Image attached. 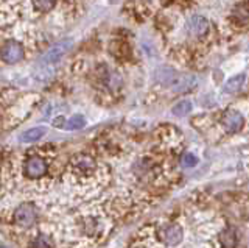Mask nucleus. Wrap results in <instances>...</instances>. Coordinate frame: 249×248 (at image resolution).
Segmentation results:
<instances>
[{"label": "nucleus", "mask_w": 249, "mask_h": 248, "mask_svg": "<svg viewBox=\"0 0 249 248\" xmlns=\"http://www.w3.org/2000/svg\"><path fill=\"white\" fill-rule=\"evenodd\" d=\"M162 240L163 244L167 245H178L182 240V228L181 225L171 223V225H165L162 229Z\"/></svg>", "instance_id": "39448f33"}, {"label": "nucleus", "mask_w": 249, "mask_h": 248, "mask_svg": "<svg viewBox=\"0 0 249 248\" xmlns=\"http://www.w3.org/2000/svg\"><path fill=\"white\" fill-rule=\"evenodd\" d=\"M47 133V130L44 127H36V128H30L28 131H25L22 136H20V141L22 142H36L39 141L44 134Z\"/></svg>", "instance_id": "9d476101"}, {"label": "nucleus", "mask_w": 249, "mask_h": 248, "mask_svg": "<svg viewBox=\"0 0 249 248\" xmlns=\"http://www.w3.org/2000/svg\"><path fill=\"white\" fill-rule=\"evenodd\" d=\"M156 80L162 84H173L176 80V74L173 69L165 67V69H159L158 74H156Z\"/></svg>", "instance_id": "9b49d317"}, {"label": "nucleus", "mask_w": 249, "mask_h": 248, "mask_svg": "<svg viewBox=\"0 0 249 248\" xmlns=\"http://www.w3.org/2000/svg\"><path fill=\"white\" fill-rule=\"evenodd\" d=\"M243 115L235 110H229L223 114V125L229 133H237L243 127Z\"/></svg>", "instance_id": "423d86ee"}, {"label": "nucleus", "mask_w": 249, "mask_h": 248, "mask_svg": "<svg viewBox=\"0 0 249 248\" xmlns=\"http://www.w3.org/2000/svg\"><path fill=\"white\" fill-rule=\"evenodd\" d=\"M243 83H245V75H237V76H233V78H231L228 83H226L224 91L229 92V94H235V92H238L241 89Z\"/></svg>", "instance_id": "f8f14e48"}, {"label": "nucleus", "mask_w": 249, "mask_h": 248, "mask_svg": "<svg viewBox=\"0 0 249 248\" xmlns=\"http://www.w3.org/2000/svg\"><path fill=\"white\" fill-rule=\"evenodd\" d=\"M25 57V50L23 47L16 41H8L2 45L0 49V58L5 61L6 64H16L22 61V58Z\"/></svg>", "instance_id": "f257e3e1"}, {"label": "nucleus", "mask_w": 249, "mask_h": 248, "mask_svg": "<svg viewBox=\"0 0 249 248\" xmlns=\"http://www.w3.org/2000/svg\"><path fill=\"white\" fill-rule=\"evenodd\" d=\"M190 111H192V102H189V100H181L173 108L175 115H187Z\"/></svg>", "instance_id": "ddd939ff"}, {"label": "nucleus", "mask_w": 249, "mask_h": 248, "mask_svg": "<svg viewBox=\"0 0 249 248\" xmlns=\"http://www.w3.org/2000/svg\"><path fill=\"white\" fill-rule=\"evenodd\" d=\"M181 162H182L184 167H193V166H196L198 158L195 156V154H192V153H185L182 156V159H181Z\"/></svg>", "instance_id": "dca6fc26"}, {"label": "nucleus", "mask_w": 249, "mask_h": 248, "mask_svg": "<svg viewBox=\"0 0 249 248\" xmlns=\"http://www.w3.org/2000/svg\"><path fill=\"white\" fill-rule=\"evenodd\" d=\"M37 220V211L35 205L31 203H23L20 205L14 212V223L19 227H31Z\"/></svg>", "instance_id": "f03ea898"}, {"label": "nucleus", "mask_w": 249, "mask_h": 248, "mask_svg": "<svg viewBox=\"0 0 249 248\" xmlns=\"http://www.w3.org/2000/svg\"><path fill=\"white\" fill-rule=\"evenodd\" d=\"M49 167H47V162L44 158H39V156H31L27 159L25 166H23V172L28 178L31 180H36V178H42Z\"/></svg>", "instance_id": "20e7f679"}, {"label": "nucleus", "mask_w": 249, "mask_h": 248, "mask_svg": "<svg viewBox=\"0 0 249 248\" xmlns=\"http://www.w3.org/2000/svg\"><path fill=\"white\" fill-rule=\"evenodd\" d=\"M33 5H35L36 10L47 13V11H50L54 5H56V0H33Z\"/></svg>", "instance_id": "4468645a"}, {"label": "nucleus", "mask_w": 249, "mask_h": 248, "mask_svg": "<svg viewBox=\"0 0 249 248\" xmlns=\"http://www.w3.org/2000/svg\"><path fill=\"white\" fill-rule=\"evenodd\" d=\"M187 28H189V32L195 36H201L204 35L207 30H209V22L206 18L202 16H192L189 19V24H187Z\"/></svg>", "instance_id": "0eeeda50"}, {"label": "nucleus", "mask_w": 249, "mask_h": 248, "mask_svg": "<svg viewBox=\"0 0 249 248\" xmlns=\"http://www.w3.org/2000/svg\"><path fill=\"white\" fill-rule=\"evenodd\" d=\"M86 125V120L81 117V115H75V117H72L70 120H67L66 123V128L67 130H80Z\"/></svg>", "instance_id": "2eb2a0df"}, {"label": "nucleus", "mask_w": 249, "mask_h": 248, "mask_svg": "<svg viewBox=\"0 0 249 248\" xmlns=\"http://www.w3.org/2000/svg\"><path fill=\"white\" fill-rule=\"evenodd\" d=\"M196 86V78L193 75H176L173 83L175 91H190Z\"/></svg>", "instance_id": "6e6552de"}, {"label": "nucleus", "mask_w": 249, "mask_h": 248, "mask_svg": "<svg viewBox=\"0 0 249 248\" xmlns=\"http://www.w3.org/2000/svg\"><path fill=\"white\" fill-rule=\"evenodd\" d=\"M73 166L76 170H80L83 173H90L92 170H95V162L90 156H86V154H81V156H78L73 162Z\"/></svg>", "instance_id": "1a4fd4ad"}, {"label": "nucleus", "mask_w": 249, "mask_h": 248, "mask_svg": "<svg viewBox=\"0 0 249 248\" xmlns=\"http://www.w3.org/2000/svg\"><path fill=\"white\" fill-rule=\"evenodd\" d=\"M72 44H73L72 39H64V41H59L58 44L52 45V47L44 53L42 61L47 64L56 63V61H59L70 49H72Z\"/></svg>", "instance_id": "7ed1b4c3"}]
</instances>
